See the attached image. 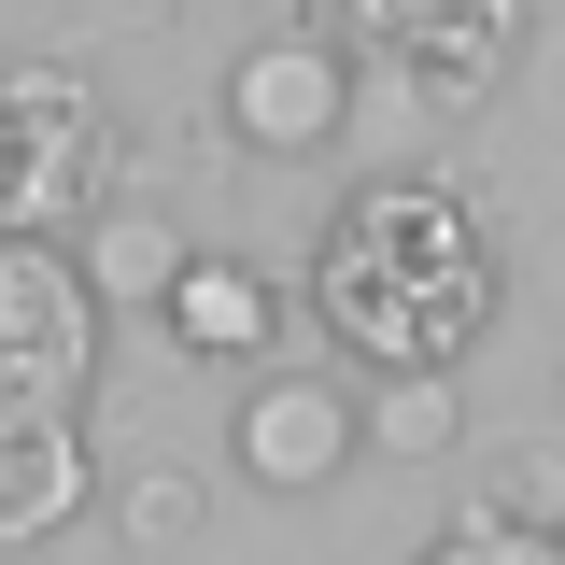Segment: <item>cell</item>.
I'll list each match as a JSON object with an SVG mask.
<instances>
[{
  "label": "cell",
  "instance_id": "1",
  "mask_svg": "<svg viewBox=\"0 0 565 565\" xmlns=\"http://www.w3.org/2000/svg\"><path fill=\"white\" fill-rule=\"evenodd\" d=\"M494 297H509L494 212L467 184H438V170H367L326 212V241H311V326L367 382H396V367H452L467 382V353L494 340Z\"/></svg>",
  "mask_w": 565,
  "mask_h": 565
},
{
  "label": "cell",
  "instance_id": "2",
  "mask_svg": "<svg viewBox=\"0 0 565 565\" xmlns=\"http://www.w3.org/2000/svg\"><path fill=\"white\" fill-rule=\"evenodd\" d=\"M326 14H340L326 43L353 71V128H382V141L481 114L523 57V0H326Z\"/></svg>",
  "mask_w": 565,
  "mask_h": 565
},
{
  "label": "cell",
  "instance_id": "3",
  "mask_svg": "<svg viewBox=\"0 0 565 565\" xmlns=\"http://www.w3.org/2000/svg\"><path fill=\"white\" fill-rule=\"evenodd\" d=\"M114 212V114L71 57H0V241H71Z\"/></svg>",
  "mask_w": 565,
  "mask_h": 565
},
{
  "label": "cell",
  "instance_id": "4",
  "mask_svg": "<svg viewBox=\"0 0 565 565\" xmlns=\"http://www.w3.org/2000/svg\"><path fill=\"white\" fill-rule=\"evenodd\" d=\"M99 297L71 269V241H0V438H43L85 424L99 396Z\"/></svg>",
  "mask_w": 565,
  "mask_h": 565
},
{
  "label": "cell",
  "instance_id": "5",
  "mask_svg": "<svg viewBox=\"0 0 565 565\" xmlns=\"http://www.w3.org/2000/svg\"><path fill=\"white\" fill-rule=\"evenodd\" d=\"M212 114H226L241 156H282V170H297V156H340V141H353V71H340V43L269 29V43H241V57H226Z\"/></svg>",
  "mask_w": 565,
  "mask_h": 565
},
{
  "label": "cell",
  "instance_id": "6",
  "mask_svg": "<svg viewBox=\"0 0 565 565\" xmlns=\"http://www.w3.org/2000/svg\"><path fill=\"white\" fill-rule=\"evenodd\" d=\"M226 452H241L255 494H326L353 467V382H340V367H255Z\"/></svg>",
  "mask_w": 565,
  "mask_h": 565
},
{
  "label": "cell",
  "instance_id": "7",
  "mask_svg": "<svg viewBox=\"0 0 565 565\" xmlns=\"http://www.w3.org/2000/svg\"><path fill=\"white\" fill-rule=\"evenodd\" d=\"M156 326H170V353H199V367H269V353H282V282L255 269V255L184 241V269H170V297H156Z\"/></svg>",
  "mask_w": 565,
  "mask_h": 565
},
{
  "label": "cell",
  "instance_id": "8",
  "mask_svg": "<svg viewBox=\"0 0 565 565\" xmlns=\"http://www.w3.org/2000/svg\"><path fill=\"white\" fill-rule=\"evenodd\" d=\"M99 509V467H85V424H43V438H0V552H43L57 523Z\"/></svg>",
  "mask_w": 565,
  "mask_h": 565
},
{
  "label": "cell",
  "instance_id": "9",
  "mask_svg": "<svg viewBox=\"0 0 565 565\" xmlns=\"http://www.w3.org/2000/svg\"><path fill=\"white\" fill-rule=\"evenodd\" d=\"M353 452H382V467H438V452H467V396H452V367H396V382H367V396H353Z\"/></svg>",
  "mask_w": 565,
  "mask_h": 565
},
{
  "label": "cell",
  "instance_id": "10",
  "mask_svg": "<svg viewBox=\"0 0 565 565\" xmlns=\"http://www.w3.org/2000/svg\"><path fill=\"white\" fill-rule=\"evenodd\" d=\"M481 537H537V552H565V452L537 438V424H509V438H481V509H467Z\"/></svg>",
  "mask_w": 565,
  "mask_h": 565
},
{
  "label": "cell",
  "instance_id": "11",
  "mask_svg": "<svg viewBox=\"0 0 565 565\" xmlns=\"http://www.w3.org/2000/svg\"><path fill=\"white\" fill-rule=\"evenodd\" d=\"M71 269H85V297H99V311H156V297H170V269H184V226H170V212H99Z\"/></svg>",
  "mask_w": 565,
  "mask_h": 565
},
{
  "label": "cell",
  "instance_id": "12",
  "mask_svg": "<svg viewBox=\"0 0 565 565\" xmlns=\"http://www.w3.org/2000/svg\"><path fill=\"white\" fill-rule=\"evenodd\" d=\"M199 523H212V481H199V467H170V452H141L128 481H114V537H128L141 565L199 552Z\"/></svg>",
  "mask_w": 565,
  "mask_h": 565
},
{
  "label": "cell",
  "instance_id": "13",
  "mask_svg": "<svg viewBox=\"0 0 565 565\" xmlns=\"http://www.w3.org/2000/svg\"><path fill=\"white\" fill-rule=\"evenodd\" d=\"M411 565H565V552H537V537H481V523H452V537H424Z\"/></svg>",
  "mask_w": 565,
  "mask_h": 565
},
{
  "label": "cell",
  "instance_id": "14",
  "mask_svg": "<svg viewBox=\"0 0 565 565\" xmlns=\"http://www.w3.org/2000/svg\"><path fill=\"white\" fill-rule=\"evenodd\" d=\"M85 29H170V0H71Z\"/></svg>",
  "mask_w": 565,
  "mask_h": 565
},
{
  "label": "cell",
  "instance_id": "15",
  "mask_svg": "<svg viewBox=\"0 0 565 565\" xmlns=\"http://www.w3.org/2000/svg\"><path fill=\"white\" fill-rule=\"evenodd\" d=\"M282 29H311V43H326V0H282Z\"/></svg>",
  "mask_w": 565,
  "mask_h": 565
}]
</instances>
